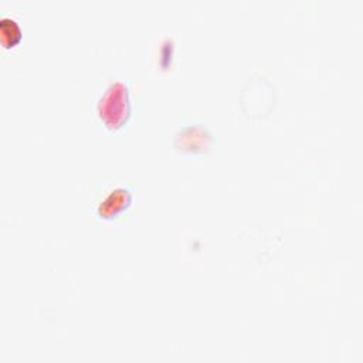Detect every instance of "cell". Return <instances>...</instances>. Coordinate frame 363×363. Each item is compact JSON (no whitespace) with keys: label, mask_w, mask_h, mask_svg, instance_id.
<instances>
[{"label":"cell","mask_w":363,"mask_h":363,"mask_svg":"<svg viewBox=\"0 0 363 363\" xmlns=\"http://www.w3.org/2000/svg\"><path fill=\"white\" fill-rule=\"evenodd\" d=\"M129 85L123 81L112 82L98 104V115L104 125L111 130L125 126L130 118Z\"/></svg>","instance_id":"obj_1"},{"label":"cell","mask_w":363,"mask_h":363,"mask_svg":"<svg viewBox=\"0 0 363 363\" xmlns=\"http://www.w3.org/2000/svg\"><path fill=\"white\" fill-rule=\"evenodd\" d=\"M0 34H1V44L4 48H11L17 45L21 40V28L18 23L11 17L1 18Z\"/></svg>","instance_id":"obj_4"},{"label":"cell","mask_w":363,"mask_h":363,"mask_svg":"<svg viewBox=\"0 0 363 363\" xmlns=\"http://www.w3.org/2000/svg\"><path fill=\"white\" fill-rule=\"evenodd\" d=\"M210 133L199 126H187L180 130L176 138L177 149L187 152H201L210 145Z\"/></svg>","instance_id":"obj_3"},{"label":"cell","mask_w":363,"mask_h":363,"mask_svg":"<svg viewBox=\"0 0 363 363\" xmlns=\"http://www.w3.org/2000/svg\"><path fill=\"white\" fill-rule=\"evenodd\" d=\"M132 203V190L129 186H118L112 189L98 204L96 214L104 220H112L126 211Z\"/></svg>","instance_id":"obj_2"}]
</instances>
